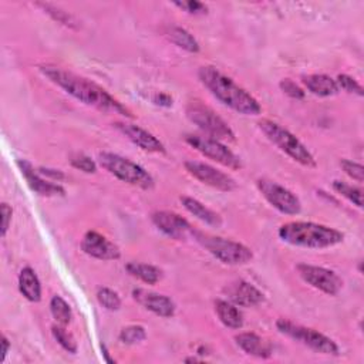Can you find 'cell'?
Instances as JSON below:
<instances>
[{"instance_id":"1","label":"cell","mask_w":364,"mask_h":364,"mask_svg":"<svg viewBox=\"0 0 364 364\" xmlns=\"http://www.w3.org/2000/svg\"><path fill=\"white\" fill-rule=\"evenodd\" d=\"M40 71L48 81H51L53 84L64 90L68 95L85 105L98 108L101 111H111L125 117H132L127 107H124L102 87L88 78H84L55 65H43L40 67Z\"/></svg>"},{"instance_id":"2","label":"cell","mask_w":364,"mask_h":364,"mask_svg":"<svg viewBox=\"0 0 364 364\" xmlns=\"http://www.w3.org/2000/svg\"><path fill=\"white\" fill-rule=\"evenodd\" d=\"M199 81L223 105L242 115H259L262 105L243 87L212 65H203L198 71Z\"/></svg>"},{"instance_id":"3","label":"cell","mask_w":364,"mask_h":364,"mask_svg":"<svg viewBox=\"0 0 364 364\" xmlns=\"http://www.w3.org/2000/svg\"><path fill=\"white\" fill-rule=\"evenodd\" d=\"M277 235L284 243L309 249L333 247L344 240V233L338 229L306 220L286 222L277 229Z\"/></svg>"},{"instance_id":"4","label":"cell","mask_w":364,"mask_h":364,"mask_svg":"<svg viewBox=\"0 0 364 364\" xmlns=\"http://www.w3.org/2000/svg\"><path fill=\"white\" fill-rule=\"evenodd\" d=\"M257 125L259 129L264 134V136L293 161L306 168H314L317 165L309 148L287 128L282 127L280 124L272 119H260Z\"/></svg>"},{"instance_id":"5","label":"cell","mask_w":364,"mask_h":364,"mask_svg":"<svg viewBox=\"0 0 364 364\" xmlns=\"http://www.w3.org/2000/svg\"><path fill=\"white\" fill-rule=\"evenodd\" d=\"M98 162L108 173L114 175L117 179L128 185L145 191L152 189L155 185L152 175L146 169H144L141 165L132 162L125 156H121L114 152H101L98 154Z\"/></svg>"},{"instance_id":"6","label":"cell","mask_w":364,"mask_h":364,"mask_svg":"<svg viewBox=\"0 0 364 364\" xmlns=\"http://www.w3.org/2000/svg\"><path fill=\"white\" fill-rule=\"evenodd\" d=\"M192 236L219 262L230 266H237V264H246L253 259V252L250 247L246 245L220 237V236H212L206 235L202 232H195Z\"/></svg>"},{"instance_id":"7","label":"cell","mask_w":364,"mask_h":364,"mask_svg":"<svg viewBox=\"0 0 364 364\" xmlns=\"http://www.w3.org/2000/svg\"><path fill=\"white\" fill-rule=\"evenodd\" d=\"M276 328L283 336L299 341L300 344L309 347L310 350L326 354V355H338L340 348L337 343L330 338L328 336L320 333L318 330H314L311 327H306L297 323H293L287 318H277L276 320Z\"/></svg>"},{"instance_id":"8","label":"cell","mask_w":364,"mask_h":364,"mask_svg":"<svg viewBox=\"0 0 364 364\" xmlns=\"http://www.w3.org/2000/svg\"><path fill=\"white\" fill-rule=\"evenodd\" d=\"M185 114L191 122H193L208 136L219 141H235V132L230 125L219 117L210 107L205 105L199 100H192L185 108Z\"/></svg>"},{"instance_id":"9","label":"cell","mask_w":364,"mask_h":364,"mask_svg":"<svg viewBox=\"0 0 364 364\" xmlns=\"http://www.w3.org/2000/svg\"><path fill=\"white\" fill-rule=\"evenodd\" d=\"M185 142L191 145L195 151L202 154L203 156L226 166L230 169H240L242 161L240 158L222 141L210 138L208 135L199 134H188L185 135Z\"/></svg>"},{"instance_id":"10","label":"cell","mask_w":364,"mask_h":364,"mask_svg":"<svg viewBox=\"0 0 364 364\" xmlns=\"http://www.w3.org/2000/svg\"><path fill=\"white\" fill-rule=\"evenodd\" d=\"M259 192L262 196L272 205L276 210L284 215H297L301 210L300 199L283 185L270 181V179H259L256 182Z\"/></svg>"},{"instance_id":"11","label":"cell","mask_w":364,"mask_h":364,"mask_svg":"<svg viewBox=\"0 0 364 364\" xmlns=\"http://www.w3.org/2000/svg\"><path fill=\"white\" fill-rule=\"evenodd\" d=\"M296 270L303 282L323 291L324 294L336 296L343 289V279L331 269L316 264L299 263L296 264Z\"/></svg>"},{"instance_id":"12","label":"cell","mask_w":364,"mask_h":364,"mask_svg":"<svg viewBox=\"0 0 364 364\" xmlns=\"http://www.w3.org/2000/svg\"><path fill=\"white\" fill-rule=\"evenodd\" d=\"M183 166L191 176H193L203 185H208L213 189H218L222 192H232L236 188V182L230 175H228L223 171H219L218 168L209 164L189 159L183 162Z\"/></svg>"},{"instance_id":"13","label":"cell","mask_w":364,"mask_h":364,"mask_svg":"<svg viewBox=\"0 0 364 364\" xmlns=\"http://www.w3.org/2000/svg\"><path fill=\"white\" fill-rule=\"evenodd\" d=\"M117 131H119L127 139H129L134 145L141 148L142 151L152 154H165V145L156 138L152 132L141 128L136 124H131L127 121H118L112 124Z\"/></svg>"},{"instance_id":"14","label":"cell","mask_w":364,"mask_h":364,"mask_svg":"<svg viewBox=\"0 0 364 364\" xmlns=\"http://www.w3.org/2000/svg\"><path fill=\"white\" fill-rule=\"evenodd\" d=\"M154 226L172 239H185L193 233L191 223L181 215L171 210H156L151 215Z\"/></svg>"},{"instance_id":"15","label":"cell","mask_w":364,"mask_h":364,"mask_svg":"<svg viewBox=\"0 0 364 364\" xmlns=\"http://www.w3.org/2000/svg\"><path fill=\"white\" fill-rule=\"evenodd\" d=\"M21 175L24 176L28 188L41 195V196H63L65 195V189L58 183L53 182L47 178H44L28 161L26 159H17L16 161Z\"/></svg>"},{"instance_id":"16","label":"cell","mask_w":364,"mask_h":364,"mask_svg":"<svg viewBox=\"0 0 364 364\" xmlns=\"http://www.w3.org/2000/svg\"><path fill=\"white\" fill-rule=\"evenodd\" d=\"M81 250L98 260H117L121 257L119 247L95 230H88L84 235L81 240Z\"/></svg>"},{"instance_id":"17","label":"cell","mask_w":364,"mask_h":364,"mask_svg":"<svg viewBox=\"0 0 364 364\" xmlns=\"http://www.w3.org/2000/svg\"><path fill=\"white\" fill-rule=\"evenodd\" d=\"M132 299L138 304H141L144 309L152 311L159 317L169 318L175 314V303L172 301L171 297L165 294L138 287L132 290Z\"/></svg>"},{"instance_id":"18","label":"cell","mask_w":364,"mask_h":364,"mask_svg":"<svg viewBox=\"0 0 364 364\" xmlns=\"http://www.w3.org/2000/svg\"><path fill=\"white\" fill-rule=\"evenodd\" d=\"M228 299L240 307H255L264 301V294L246 280H236L226 287Z\"/></svg>"},{"instance_id":"19","label":"cell","mask_w":364,"mask_h":364,"mask_svg":"<svg viewBox=\"0 0 364 364\" xmlns=\"http://www.w3.org/2000/svg\"><path fill=\"white\" fill-rule=\"evenodd\" d=\"M235 341L237 347L245 351L246 354L257 358H269L272 355V346L266 340H263L260 336L252 331L239 333L235 336Z\"/></svg>"},{"instance_id":"20","label":"cell","mask_w":364,"mask_h":364,"mask_svg":"<svg viewBox=\"0 0 364 364\" xmlns=\"http://www.w3.org/2000/svg\"><path fill=\"white\" fill-rule=\"evenodd\" d=\"M182 206L196 219H199L200 222L210 225V226H220L222 225V218L219 213H216L215 210H212L210 208H208L206 205H203L200 200L192 198V196H181L179 198Z\"/></svg>"},{"instance_id":"21","label":"cell","mask_w":364,"mask_h":364,"mask_svg":"<svg viewBox=\"0 0 364 364\" xmlns=\"http://www.w3.org/2000/svg\"><path fill=\"white\" fill-rule=\"evenodd\" d=\"M18 290L24 299L31 303H38L41 300V283L34 269L26 266L18 273Z\"/></svg>"},{"instance_id":"22","label":"cell","mask_w":364,"mask_h":364,"mask_svg":"<svg viewBox=\"0 0 364 364\" xmlns=\"http://www.w3.org/2000/svg\"><path fill=\"white\" fill-rule=\"evenodd\" d=\"M303 84L311 94L317 97H333L340 90L334 78L327 74H310L303 77Z\"/></svg>"},{"instance_id":"23","label":"cell","mask_w":364,"mask_h":364,"mask_svg":"<svg viewBox=\"0 0 364 364\" xmlns=\"http://www.w3.org/2000/svg\"><path fill=\"white\" fill-rule=\"evenodd\" d=\"M215 311L220 323L228 328H242L243 327V316L236 304L229 300H216L215 301Z\"/></svg>"},{"instance_id":"24","label":"cell","mask_w":364,"mask_h":364,"mask_svg":"<svg viewBox=\"0 0 364 364\" xmlns=\"http://www.w3.org/2000/svg\"><path fill=\"white\" fill-rule=\"evenodd\" d=\"M125 270L144 282L145 284H156L162 277V270L154 264L149 263H141V262H128L125 264Z\"/></svg>"},{"instance_id":"25","label":"cell","mask_w":364,"mask_h":364,"mask_svg":"<svg viewBox=\"0 0 364 364\" xmlns=\"http://www.w3.org/2000/svg\"><path fill=\"white\" fill-rule=\"evenodd\" d=\"M166 37L171 40V43H173L175 46H178L179 48L188 53H198L200 50V46L198 40L193 37V34H191L183 27H179V26L168 27Z\"/></svg>"},{"instance_id":"26","label":"cell","mask_w":364,"mask_h":364,"mask_svg":"<svg viewBox=\"0 0 364 364\" xmlns=\"http://www.w3.org/2000/svg\"><path fill=\"white\" fill-rule=\"evenodd\" d=\"M50 311L53 318L61 324V326H67L71 321L73 313H71V307L70 304L58 294L53 296L50 300Z\"/></svg>"},{"instance_id":"27","label":"cell","mask_w":364,"mask_h":364,"mask_svg":"<svg viewBox=\"0 0 364 364\" xmlns=\"http://www.w3.org/2000/svg\"><path fill=\"white\" fill-rule=\"evenodd\" d=\"M331 186H333L336 193L341 195L343 198H346L348 202H351L357 208L363 206V189L361 188L350 185L344 181H337V179L333 181Z\"/></svg>"},{"instance_id":"28","label":"cell","mask_w":364,"mask_h":364,"mask_svg":"<svg viewBox=\"0 0 364 364\" xmlns=\"http://www.w3.org/2000/svg\"><path fill=\"white\" fill-rule=\"evenodd\" d=\"M37 7H40L46 14H48L54 21L64 24L67 27H77V20L74 18L73 14H70L68 11L63 10L58 6L50 4V3H36Z\"/></svg>"},{"instance_id":"29","label":"cell","mask_w":364,"mask_h":364,"mask_svg":"<svg viewBox=\"0 0 364 364\" xmlns=\"http://www.w3.org/2000/svg\"><path fill=\"white\" fill-rule=\"evenodd\" d=\"M51 334L54 337V340L70 354H75L78 350L77 341L75 338L64 328V326L58 324V326H53L51 327Z\"/></svg>"},{"instance_id":"30","label":"cell","mask_w":364,"mask_h":364,"mask_svg":"<svg viewBox=\"0 0 364 364\" xmlns=\"http://www.w3.org/2000/svg\"><path fill=\"white\" fill-rule=\"evenodd\" d=\"M97 300L105 310L109 311H117L121 307V297L109 287H100L97 290Z\"/></svg>"},{"instance_id":"31","label":"cell","mask_w":364,"mask_h":364,"mask_svg":"<svg viewBox=\"0 0 364 364\" xmlns=\"http://www.w3.org/2000/svg\"><path fill=\"white\" fill-rule=\"evenodd\" d=\"M118 338L124 344H136L146 338V330L139 324H131L119 331Z\"/></svg>"},{"instance_id":"32","label":"cell","mask_w":364,"mask_h":364,"mask_svg":"<svg viewBox=\"0 0 364 364\" xmlns=\"http://www.w3.org/2000/svg\"><path fill=\"white\" fill-rule=\"evenodd\" d=\"M334 80L337 82L338 90H343V91H346L348 94H355L358 97L364 95V90H363L361 84L355 78H353L351 75H348V74H338L337 78H334Z\"/></svg>"},{"instance_id":"33","label":"cell","mask_w":364,"mask_h":364,"mask_svg":"<svg viewBox=\"0 0 364 364\" xmlns=\"http://www.w3.org/2000/svg\"><path fill=\"white\" fill-rule=\"evenodd\" d=\"M340 166L351 179L357 181L358 183H361L364 181V168L361 164L344 158L340 161Z\"/></svg>"},{"instance_id":"34","label":"cell","mask_w":364,"mask_h":364,"mask_svg":"<svg viewBox=\"0 0 364 364\" xmlns=\"http://www.w3.org/2000/svg\"><path fill=\"white\" fill-rule=\"evenodd\" d=\"M70 164H71L73 168L80 169V171H82L85 173H94L97 171V164L94 162V159H91L90 156L82 155V154L73 156L70 159Z\"/></svg>"},{"instance_id":"35","label":"cell","mask_w":364,"mask_h":364,"mask_svg":"<svg viewBox=\"0 0 364 364\" xmlns=\"http://www.w3.org/2000/svg\"><path fill=\"white\" fill-rule=\"evenodd\" d=\"M279 87L286 95H289L290 98H294V100H303L306 95V91L300 85H297L294 81H291L290 78H283L279 82Z\"/></svg>"},{"instance_id":"36","label":"cell","mask_w":364,"mask_h":364,"mask_svg":"<svg viewBox=\"0 0 364 364\" xmlns=\"http://www.w3.org/2000/svg\"><path fill=\"white\" fill-rule=\"evenodd\" d=\"M173 4L182 10H185L186 13L191 14H202L206 13L208 7L205 3L202 1H196V0H186V1H173Z\"/></svg>"},{"instance_id":"37","label":"cell","mask_w":364,"mask_h":364,"mask_svg":"<svg viewBox=\"0 0 364 364\" xmlns=\"http://www.w3.org/2000/svg\"><path fill=\"white\" fill-rule=\"evenodd\" d=\"M1 210V237H4L10 229V223H11V216H13V209L10 205H7L6 202L1 203L0 206Z\"/></svg>"},{"instance_id":"38","label":"cell","mask_w":364,"mask_h":364,"mask_svg":"<svg viewBox=\"0 0 364 364\" xmlns=\"http://www.w3.org/2000/svg\"><path fill=\"white\" fill-rule=\"evenodd\" d=\"M37 171H38L44 178H47V179H50V181H53V182H61V181L65 178V175H64L60 169H53V168H44V166H41V168H37Z\"/></svg>"},{"instance_id":"39","label":"cell","mask_w":364,"mask_h":364,"mask_svg":"<svg viewBox=\"0 0 364 364\" xmlns=\"http://www.w3.org/2000/svg\"><path fill=\"white\" fill-rule=\"evenodd\" d=\"M154 101H155L156 105H161V107H171L172 105V98L168 94H164V92L156 94Z\"/></svg>"},{"instance_id":"40","label":"cell","mask_w":364,"mask_h":364,"mask_svg":"<svg viewBox=\"0 0 364 364\" xmlns=\"http://www.w3.org/2000/svg\"><path fill=\"white\" fill-rule=\"evenodd\" d=\"M0 344H1V357H0V361L3 363L4 358H6V355H7V353H9V350H10V341H9V338L6 337V334H1V341H0Z\"/></svg>"},{"instance_id":"41","label":"cell","mask_w":364,"mask_h":364,"mask_svg":"<svg viewBox=\"0 0 364 364\" xmlns=\"http://www.w3.org/2000/svg\"><path fill=\"white\" fill-rule=\"evenodd\" d=\"M101 350H102V353H104V357H105V361H107V363H115V360L109 357V354H108V351H107V348H105L104 344H101Z\"/></svg>"},{"instance_id":"42","label":"cell","mask_w":364,"mask_h":364,"mask_svg":"<svg viewBox=\"0 0 364 364\" xmlns=\"http://www.w3.org/2000/svg\"><path fill=\"white\" fill-rule=\"evenodd\" d=\"M183 361H185V363H198V361H202V358H198V357H186Z\"/></svg>"}]
</instances>
